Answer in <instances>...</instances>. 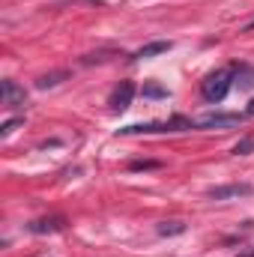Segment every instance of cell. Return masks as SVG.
I'll return each instance as SVG.
<instances>
[{
    "mask_svg": "<svg viewBox=\"0 0 254 257\" xmlns=\"http://www.w3.org/2000/svg\"><path fill=\"white\" fill-rule=\"evenodd\" d=\"M230 87H233V69H215V72H209V75L203 78L200 96H203L209 105H218V102L227 99Z\"/></svg>",
    "mask_w": 254,
    "mask_h": 257,
    "instance_id": "1",
    "label": "cell"
},
{
    "mask_svg": "<svg viewBox=\"0 0 254 257\" xmlns=\"http://www.w3.org/2000/svg\"><path fill=\"white\" fill-rule=\"evenodd\" d=\"M197 128V120L189 117H171V120H162V123H135V126L120 128V135H159V132H191Z\"/></svg>",
    "mask_w": 254,
    "mask_h": 257,
    "instance_id": "2",
    "label": "cell"
},
{
    "mask_svg": "<svg viewBox=\"0 0 254 257\" xmlns=\"http://www.w3.org/2000/svg\"><path fill=\"white\" fill-rule=\"evenodd\" d=\"M132 99H135V84H132V81H120V84L111 90L108 105H111V111H114V114H123L129 105H132Z\"/></svg>",
    "mask_w": 254,
    "mask_h": 257,
    "instance_id": "3",
    "label": "cell"
},
{
    "mask_svg": "<svg viewBox=\"0 0 254 257\" xmlns=\"http://www.w3.org/2000/svg\"><path fill=\"white\" fill-rule=\"evenodd\" d=\"M254 192V186L248 183H230V186H215V189H209L206 197L209 200H230V197H248Z\"/></svg>",
    "mask_w": 254,
    "mask_h": 257,
    "instance_id": "4",
    "label": "cell"
},
{
    "mask_svg": "<svg viewBox=\"0 0 254 257\" xmlns=\"http://www.w3.org/2000/svg\"><path fill=\"white\" fill-rule=\"evenodd\" d=\"M66 227V218L63 215H48V218H33L30 224H27V230L30 233H36V236H42V233H60Z\"/></svg>",
    "mask_w": 254,
    "mask_h": 257,
    "instance_id": "5",
    "label": "cell"
},
{
    "mask_svg": "<svg viewBox=\"0 0 254 257\" xmlns=\"http://www.w3.org/2000/svg\"><path fill=\"white\" fill-rule=\"evenodd\" d=\"M245 114H206L197 120V128H230L236 123H242Z\"/></svg>",
    "mask_w": 254,
    "mask_h": 257,
    "instance_id": "6",
    "label": "cell"
},
{
    "mask_svg": "<svg viewBox=\"0 0 254 257\" xmlns=\"http://www.w3.org/2000/svg\"><path fill=\"white\" fill-rule=\"evenodd\" d=\"M0 96H3V105H9V108H18V105H24L27 102V93H24V87H18L15 81H3L0 84Z\"/></svg>",
    "mask_w": 254,
    "mask_h": 257,
    "instance_id": "7",
    "label": "cell"
},
{
    "mask_svg": "<svg viewBox=\"0 0 254 257\" xmlns=\"http://www.w3.org/2000/svg\"><path fill=\"white\" fill-rule=\"evenodd\" d=\"M174 45L168 42V39H159V42H147L144 48H138L135 54H132V60H150V57H159V54H168Z\"/></svg>",
    "mask_w": 254,
    "mask_h": 257,
    "instance_id": "8",
    "label": "cell"
},
{
    "mask_svg": "<svg viewBox=\"0 0 254 257\" xmlns=\"http://www.w3.org/2000/svg\"><path fill=\"white\" fill-rule=\"evenodd\" d=\"M233 84L239 87V90H251L254 87V69L248 63H233Z\"/></svg>",
    "mask_w": 254,
    "mask_h": 257,
    "instance_id": "9",
    "label": "cell"
},
{
    "mask_svg": "<svg viewBox=\"0 0 254 257\" xmlns=\"http://www.w3.org/2000/svg\"><path fill=\"white\" fill-rule=\"evenodd\" d=\"M69 78V72L60 69V72H48V75H42V78H36V90H48V87H57L60 81Z\"/></svg>",
    "mask_w": 254,
    "mask_h": 257,
    "instance_id": "10",
    "label": "cell"
},
{
    "mask_svg": "<svg viewBox=\"0 0 254 257\" xmlns=\"http://www.w3.org/2000/svg\"><path fill=\"white\" fill-rule=\"evenodd\" d=\"M156 230H159V236H180V233H186V224L183 221H162Z\"/></svg>",
    "mask_w": 254,
    "mask_h": 257,
    "instance_id": "11",
    "label": "cell"
},
{
    "mask_svg": "<svg viewBox=\"0 0 254 257\" xmlns=\"http://www.w3.org/2000/svg\"><path fill=\"white\" fill-rule=\"evenodd\" d=\"M111 57H114V51H99V54H84V57H81V63L93 66V63H105V60H111Z\"/></svg>",
    "mask_w": 254,
    "mask_h": 257,
    "instance_id": "12",
    "label": "cell"
},
{
    "mask_svg": "<svg viewBox=\"0 0 254 257\" xmlns=\"http://www.w3.org/2000/svg\"><path fill=\"white\" fill-rule=\"evenodd\" d=\"M251 153H254V138H242L233 147V156H251Z\"/></svg>",
    "mask_w": 254,
    "mask_h": 257,
    "instance_id": "13",
    "label": "cell"
},
{
    "mask_svg": "<svg viewBox=\"0 0 254 257\" xmlns=\"http://www.w3.org/2000/svg\"><path fill=\"white\" fill-rule=\"evenodd\" d=\"M144 96H147V99H165V96H168V90H165V87H159V84H144Z\"/></svg>",
    "mask_w": 254,
    "mask_h": 257,
    "instance_id": "14",
    "label": "cell"
},
{
    "mask_svg": "<svg viewBox=\"0 0 254 257\" xmlns=\"http://www.w3.org/2000/svg\"><path fill=\"white\" fill-rule=\"evenodd\" d=\"M18 126H24V117H12V120H6V123L0 126V138H9Z\"/></svg>",
    "mask_w": 254,
    "mask_h": 257,
    "instance_id": "15",
    "label": "cell"
},
{
    "mask_svg": "<svg viewBox=\"0 0 254 257\" xmlns=\"http://www.w3.org/2000/svg\"><path fill=\"white\" fill-rule=\"evenodd\" d=\"M129 168L132 171H153V168H159V162H132Z\"/></svg>",
    "mask_w": 254,
    "mask_h": 257,
    "instance_id": "16",
    "label": "cell"
},
{
    "mask_svg": "<svg viewBox=\"0 0 254 257\" xmlns=\"http://www.w3.org/2000/svg\"><path fill=\"white\" fill-rule=\"evenodd\" d=\"M236 257H254V245H251V248H242V251H236Z\"/></svg>",
    "mask_w": 254,
    "mask_h": 257,
    "instance_id": "17",
    "label": "cell"
},
{
    "mask_svg": "<svg viewBox=\"0 0 254 257\" xmlns=\"http://www.w3.org/2000/svg\"><path fill=\"white\" fill-rule=\"evenodd\" d=\"M245 117H254V99L248 102V108H245Z\"/></svg>",
    "mask_w": 254,
    "mask_h": 257,
    "instance_id": "18",
    "label": "cell"
},
{
    "mask_svg": "<svg viewBox=\"0 0 254 257\" xmlns=\"http://www.w3.org/2000/svg\"><path fill=\"white\" fill-rule=\"evenodd\" d=\"M245 30H254V21H248V24H245Z\"/></svg>",
    "mask_w": 254,
    "mask_h": 257,
    "instance_id": "19",
    "label": "cell"
}]
</instances>
